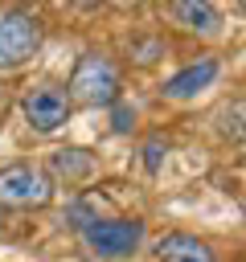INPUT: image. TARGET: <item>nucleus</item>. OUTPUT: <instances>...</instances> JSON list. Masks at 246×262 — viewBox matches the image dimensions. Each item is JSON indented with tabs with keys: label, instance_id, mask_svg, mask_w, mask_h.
<instances>
[{
	"label": "nucleus",
	"instance_id": "f257e3e1",
	"mask_svg": "<svg viewBox=\"0 0 246 262\" xmlns=\"http://www.w3.org/2000/svg\"><path fill=\"white\" fill-rule=\"evenodd\" d=\"M66 98L74 111H111L123 98V70L107 49H82L70 78Z\"/></svg>",
	"mask_w": 246,
	"mask_h": 262
},
{
	"label": "nucleus",
	"instance_id": "f03ea898",
	"mask_svg": "<svg viewBox=\"0 0 246 262\" xmlns=\"http://www.w3.org/2000/svg\"><path fill=\"white\" fill-rule=\"evenodd\" d=\"M74 229H78L82 246L94 258H107V262L139 254V246L148 237V225L139 217H78Z\"/></svg>",
	"mask_w": 246,
	"mask_h": 262
},
{
	"label": "nucleus",
	"instance_id": "7ed1b4c3",
	"mask_svg": "<svg viewBox=\"0 0 246 262\" xmlns=\"http://www.w3.org/2000/svg\"><path fill=\"white\" fill-rule=\"evenodd\" d=\"M45 45V20L29 8H0V74L29 66Z\"/></svg>",
	"mask_w": 246,
	"mask_h": 262
},
{
	"label": "nucleus",
	"instance_id": "20e7f679",
	"mask_svg": "<svg viewBox=\"0 0 246 262\" xmlns=\"http://www.w3.org/2000/svg\"><path fill=\"white\" fill-rule=\"evenodd\" d=\"M53 196H57V188L41 164L16 160V164L0 168V205L4 209H45V205H53Z\"/></svg>",
	"mask_w": 246,
	"mask_h": 262
},
{
	"label": "nucleus",
	"instance_id": "39448f33",
	"mask_svg": "<svg viewBox=\"0 0 246 262\" xmlns=\"http://www.w3.org/2000/svg\"><path fill=\"white\" fill-rule=\"evenodd\" d=\"M20 115L29 123L33 135H57L70 119H74V106L66 98V86L57 82H37L20 94Z\"/></svg>",
	"mask_w": 246,
	"mask_h": 262
},
{
	"label": "nucleus",
	"instance_id": "423d86ee",
	"mask_svg": "<svg viewBox=\"0 0 246 262\" xmlns=\"http://www.w3.org/2000/svg\"><path fill=\"white\" fill-rule=\"evenodd\" d=\"M217 78H221V61H217V57H197V61L180 66L172 78H164L160 94H164V98H172V102H189V98L205 94Z\"/></svg>",
	"mask_w": 246,
	"mask_h": 262
},
{
	"label": "nucleus",
	"instance_id": "0eeeda50",
	"mask_svg": "<svg viewBox=\"0 0 246 262\" xmlns=\"http://www.w3.org/2000/svg\"><path fill=\"white\" fill-rule=\"evenodd\" d=\"M168 20L189 37H217L221 25H225V16H221V8L213 0H172Z\"/></svg>",
	"mask_w": 246,
	"mask_h": 262
},
{
	"label": "nucleus",
	"instance_id": "6e6552de",
	"mask_svg": "<svg viewBox=\"0 0 246 262\" xmlns=\"http://www.w3.org/2000/svg\"><path fill=\"white\" fill-rule=\"evenodd\" d=\"M45 168V176L53 180V188H57V180H66V184H82L86 176H94V156L86 151V147H57V151H49V160L41 164Z\"/></svg>",
	"mask_w": 246,
	"mask_h": 262
},
{
	"label": "nucleus",
	"instance_id": "1a4fd4ad",
	"mask_svg": "<svg viewBox=\"0 0 246 262\" xmlns=\"http://www.w3.org/2000/svg\"><path fill=\"white\" fill-rule=\"evenodd\" d=\"M156 262H217L213 246L201 242L197 233H184V229H172L156 242Z\"/></svg>",
	"mask_w": 246,
	"mask_h": 262
},
{
	"label": "nucleus",
	"instance_id": "9d476101",
	"mask_svg": "<svg viewBox=\"0 0 246 262\" xmlns=\"http://www.w3.org/2000/svg\"><path fill=\"white\" fill-rule=\"evenodd\" d=\"M217 131L234 143H246V94L230 98L221 111H217Z\"/></svg>",
	"mask_w": 246,
	"mask_h": 262
},
{
	"label": "nucleus",
	"instance_id": "9b49d317",
	"mask_svg": "<svg viewBox=\"0 0 246 262\" xmlns=\"http://www.w3.org/2000/svg\"><path fill=\"white\" fill-rule=\"evenodd\" d=\"M164 156H168V143H164L160 135L144 143V168H148V172H160V164H164Z\"/></svg>",
	"mask_w": 246,
	"mask_h": 262
},
{
	"label": "nucleus",
	"instance_id": "f8f14e48",
	"mask_svg": "<svg viewBox=\"0 0 246 262\" xmlns=\"http://www.w3.org/2000/svg\"><path fill=\"white\" fill-rule=\"evenodd\" d=\"M111 111H115V131H119V135H127V131L135 127V106L127 111V106H123V98H119V102H115Z\"/></svg>",
	"mask_w": 246,
	"mask_h": 262
},
{
	"label": "nucleus",
	"instance_id": "ddd939ff",
	"mask_svg": "<svg viewBox=\"0 0 246 262\" xmlns=\"http://www.w3.org/2000/svg\"><path fill=\"white\" fill-rule=\"evenodd\" d=\"M4 225H8V209L0 205V233H4Z\"/></svg>",
	"mask_w": 246,
	"mask_h": 262
}]
</instances>
